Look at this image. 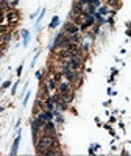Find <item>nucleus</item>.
Returning a JSON list of instances; mask_svg holds the SVG:
<instances>
[{"label":"nucleus","mask_w":131,"mask_h":156,"mask_svg":"<svg viewBox=\"0 0 131 156\" xmlns=\"http://www.w3.org/2000/svg\"><path fill=\"white\" fill-rule=\"evenodd\" d=\"M111 3H114V5H116V3H117V0H111Z\"/></svg>","instance_id":"nucleus-20"},{"label":"nucleus","mask_w":131,"mask_h":156,"mask_svg":"<svg viewBox=\"0 0 131 156\" xmlns=\"http://www.w3.org/2000/svg\"><path fill=\"white\" fill-rule=\"evenodd\" d=\"M28 31H27V30H25V31H23V45H27V44H28Z\"/></svg>","instance_id":"nucleus-15"},{"label":"nucleus","mask_w":131,"mask_h":156,"mask_svg":"<svg viewBox=\"0 0 131 156\" xmlns=\"http://www.w3.org/2000/svg\"><path fill=\"white\" fill-rule=\"evenodd\" d=\"M63 75H64L69 81H76V80H78V74H76V70H72L66 62H64V67H63Z\"/></svg>","instance_id":"nucleus-2"},{"label":"nucleus","mask_w":131,"mask_h":156,"mask_svg":"<svg viewBox=\"0 0 131 156\" xmlns=\"http://www.w3.org/2000/svg\"><path fill=\"white\" fill-rule=\"evenodd\" d=\"M84 17H86V21H84V22H83V24H81V30H86L87 27H90V25L94 24V17H92V16H90V14L84 16Z\"/></svg>","instance_id":"nucleus-8"},{"label":"nucleus","mask_w":131,"mask_h":156,"mask_svg":"<svg viewBox=\"0 0 131 156\" xmlns=\"http://www.w3.org/2000/svg\"><path fill=\"white\" fill-rule=\"evenodd\" d=\"M17 74H19V75L22 74V66H19V67H17Z\"/></svg>","instance_id":"nucleus-19"},{"label":"nucleus","mask_w":131,"mask_h":156,"mask_svg":"<svg viewBox=\"0 0 131 156\" xmlns=\"http://www.w3.org/2000/svg\"><path fill=\"white\" fill-rule=\"evenodd\" d=\"M64 30L69 35H76L78 33V27H76L75 24H72V22H67V24L64 25Z\"/></svg>","instance_id":"nucleus-6"},{"label":"nucleus","mask_w":131,"mask_h":156,"mask_svg":"<svg viewBox=\"0 0 131 156\" xmlns=\"http://www.w3.org/2000/svg\"><path fill=\"white\" fill-rule=\"evenodd\" d=\"M59 24V19H58V16H55V17L52 19V22H50V28H56Z\"/></svg>","instance_id":"nucleus-13"},{"label":"nucleus","mask_w":131,"mask_h":156,"mask_svg":"<svg viewBox=\"0 0 131 156\" xmlns=\"http://www.w3.org/2000/svg\"><path fill=\"white\" fill-rule=\"evenodd\" d=\"M6 31V27H2L0 25V35H2V33H5Z\"/></svg>","instance_id":"nucleus-18"},{"label":"nucleus","mask_w":131,"mask_h":156,"mask_svg":"<svg viewBox=\"0 0 131 156\" xmlns=\"http://www.w3.org/2000/svg\"><path fill=\"white\" fill-rule=\"evenodd\" d=\"M47 89H49V91L56 89V81H55V78H50L49 81H47Z\"/></svg>","instance_id":"nucleus-11"},{"label":"nucleus","mask_w":131,"mask_h":156,"mask_svg":"<svg viewBox=\"0 0 131 156\" xmlns=\"http://www.w3.org/2000/svg\"><path fill=\"white\" fill-rule=\"evenodd\" d=\"M58 91H59V94H61L66 100L70 102V97H72V95H70V84H69V83H61V84L58 86Z\"/></svg>","instance_id":"nucleus-4"},{"label":"nucleus","mask_w":131,"mask_h":156,"mask_svg":"<svg viewBox=\"0 0 131 156\" xmlns=\"http://www.w3.org/2000/svg\"><path fill=\"white\" fill-rule=\"evenodd\" d=\"M45 122H47L45 119H44L42 116H39V117L36 119L35 122H33V131H39V130L44 127V123H45Z\"/></svg>","instance_id":"nucleus-5"},{"label":"nucleus","mask_w":131,"mask_h":156,"mask_svg":"<svg viewBox=\"0 0 131 156\" xmlns=\"http://www.w3.org/2000/svg\"><path fill=\"white\" fill-rule=\"evenodd\" d=\"M66 64L69 66L72 70H78V69H81V58L80 56H73V58H69L66 61Z\"/></svg>","instance_id":"nucleus-3"},{"label":"nucleus","mask_w":131,"mask_h":156,"mask_svg":"<svg viewBox=\"0 0 131 156\" xmlns=\"http://www.w3.org/2000/svg\"><path fill=\"white\" fill-rule=\"evenodd\" d=\"M80 3H83V5L92 3V5H95V6H100V0H80Z\"/></svg>","instance_id":"nucleus-12"},{"label":"nucleus","mask_w":131,"mask_h":156,"mask_svg":"<svg viewBox=\"0 0 131 156\" xmlns=\"http://www.w3.org/2000/svg\"><path fill=\"white\" fill-rule=\"evenodd\" d=\"M61 77H63V74H56V75H55V81H59V80H61Z\"/></svg>","instance_id":"nucleus-17"},{"label":"nucleus","mask_w":131,"mask_h":156,"mask_svg":"<svg viewBox=\"0 0 131 156\" xmlns=\"http://www.w3.org/2000/svg\"><path fill=\"white\" fill-rule=\"evenodd\" d=\"M2 41H3V38H2V36H0V44H2Z\"/></svg>","instance_id":"nucleus-21"},{"label":"nucleus","mask_w":131,"mask_h":156,"mask_svg":"<svg viewBox=\"0 0 131 156\" xmlns=\"http://www.w3.org/2000/svg\"><path fill=\"white\" fill-rule=\"evenodd\" d=\"M87 14H95V5L89 3V6H87Z\"/></svg>","instance_id":"nucleus-14"},{"label":"nucleus","mask_w":131,"mask_h":156,"mask_svg":"<svg viewBox=\"0 0 131 156\" xmlns=\"http://www.w3.org/2000/svg\"><path fill=\"white\" fill-rule=\"evenodd\" d=\"M6 19H8V22H16L19 19V16H17V13L11 11V13H8V14H6Z\"/></svg>","instance_id":"nucleus-10"},{"label":"nucleus","mask_w":131,"mask_h":156,"mask_svg":"<svg viewBox=\"0 0 131 156\" xmlns=\"http://www.w3.org/2000/svg\"><path fill=\"white\" fill-rule=\"evenodd\" d=\"M19 142H21V134H17V137H16L14 144H13V150H11V155H16V153H17V148H19Z\"/></svg>","instance_id":"nucleus-9"},{"label":"nucleus","mask_w":131,"mask_h":156,"mask_svg":"<svg viewBox=\"0 0 131 156\" xmlns=\"http://www.w3.org/2000/svg\"><path fill=\"white\" fill-rule=\"evenodd\" d=\"M44 130H45L47 134H55V125H53L50 120H47L45 123H44Z\"/></svg>","instance_id":"nucleus-7"},{"label":"nucleus","mask_w":131,"mask_h":156,"mask_svg":"<svg viewBox=\"0 0 131 156\" xmlns=\"http://www.w3.org/2000/svg\"><path fill=\"white\" fill-rule=\"evenodd\" d=\"M55 144H56L55 134H45V136H42V137L38 141V144H36V148H38L41 153H44L45 150H50L52 147H55Z\"/></svg>","instance_id":"nucleus-1"},{"label":"nucleus","mask_w":131,"mask_h":156,"mask_svg":"<svg viewBox=\"0 0 131 156\" xmlns=\"http://www.w3.org/2000/svg\"><path fill=\"white\" fill-rule=\"evenodd\" d=\"M106 11H108V8H106V6H103V8L100 9V13H98V14H106Z\"/></svg>","instance_id":"nucleus-16"}]
</instances>
